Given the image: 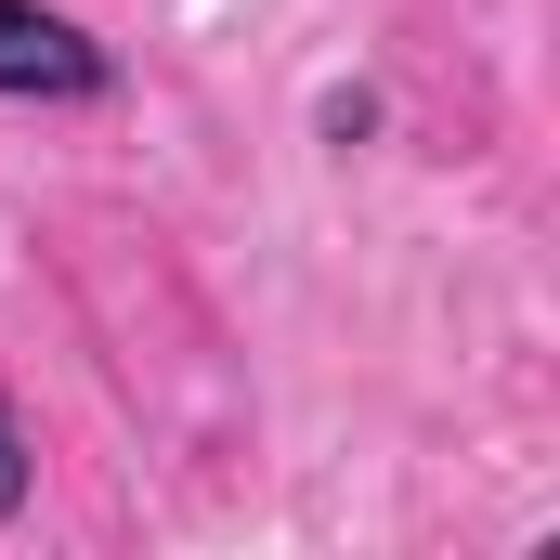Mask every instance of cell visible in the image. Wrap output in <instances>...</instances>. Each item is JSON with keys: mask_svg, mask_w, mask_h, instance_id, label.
Instances as JSON below:
<instances>
[{"mask_svg": "<svg viewBox=\"0 0 560 560\" xmlns=\"http://www.w3.org/2000/svg\"><path fill=\"white\" fill-rule=\"evenodd\" d=\"M313 118H326V143H365V131H378V92H326Z\"/></svg>", "mask_w": 560, "mask_h": 560, "instance_id": "3957f363", "label": "cell"}, {"mask_svg": "<svg viewBox=\"0 0 560 560\" xmlns=\"http://www.w3.org/2000/svg\"><path fill=\"white\" fill-rule=\"evenodd\" d=\"M26 495H39V456H26V418L0 392V522H26Z\"/></svg>", "mask_w": 560, "mask_h": 560, "instance_id": "7a4b0ae2", "label": "cell"}, {"mask_svg": "<svg viewBox=\"0 0 560 560\" xmlns=\"http://www.w3.org/2000/svg\"><path fill=\"white\" fill-rule=\"evenodd\" d=\"M0 92L13 105H105L118 92V52L79 13H52V0H0Z\"/></svg>", "mask_w": 560, "mask_h": 560, "instance_id": "6da1fadb", "label": "cell"}]
</instances>
